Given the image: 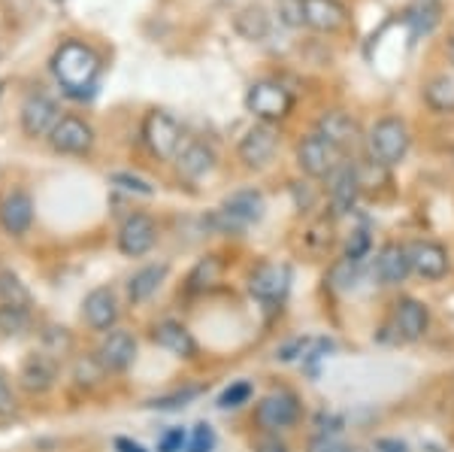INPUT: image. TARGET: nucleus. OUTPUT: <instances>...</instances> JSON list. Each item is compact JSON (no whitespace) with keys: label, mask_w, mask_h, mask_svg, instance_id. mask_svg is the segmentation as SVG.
I'll list each match as a JSON object with an SVG mask.
<instances>
[{"label":"nucleus","mask_w":454,"mask_h":452,"mask_svg":"<svg viewBox=\"0 0 454 452\" xmlns=\"http://www.w3.org/2000/svg\"><path fill=\"white\" fill-rule=\"evenodd\" d=\"M100 70H104V61L94 52L88 43L79 40H67L55 49L52 55V73L61 83V89L76 100L91 98L94 89H98Z\"/></svg>","instance_id":"1"},{"label":"nucleus","mask_w":454,"mask_h":452,"mask_svg":"<svg viewBox=\"0 0 454 452\" xmlns=\"http://www.w3.org/2000/svg\"><path fill=\"white\" fill-rule=\"evenodd\" d=\"M261 216L263 194L254 188H243V192H233L231 198H224L222 207L207 216V228H212L215 234H239L248 225L261 222Z\"/></svg>","instance_id":"2"},{"label":"nucleus","mask_w":454,"mask_h":452,"mask_svg":"<svg viewBox=\"0 0 454 452\" xmlns=\"http://www.w3.org/2000/svg\"><path fill=\"white\" fill-rule=\"evenodd\" d=\"M367 146H370L372 162H379L382 167H394L406 158L409 146H412V134H409V125L403 119L385 115V119H379L376 125L370 128Z\"/></svg>","instance_id":"3"},{"label":"nucleus","mask_w":454,"mask_h":452,"mask_svg":"<svg viewBox=\"0 0 454 452\" xmlns=\"http://www.w3.org/2000/svg\"><path fill=\"white\" fill-rule=\"evenodd\" d=\"M246 109L254 119L273 125V122H282L291 115V109H294V94L285 89L279 79H258L246 94Z\"/></svg>","instance_id":"4"},{"label":"nucleus","mask_w":454,"mask_h":452,"mask_svg":"<svg viewBox=\"0 0 454 452\" xmlns=\"http://www.w3.org/2000/svg\"><path fill=\"white\" fill-rule=\"evenodd\" d=\"M143 143L149 146V152L160 162H170L179 155L182 149V128L164 109H152L143 119Z\"/></svg>","instance_id":"5"},{"label":"nucleus","mask_w":454,"mask_h":452,"mask_svg":"<svg viewBox=\"0 0 454 452\" xmlns=\"http://www.w3.org/2000/svg\"><path fill=\"white\" fill-rule=\"evenodd\" d=\"M254 419L261 428H267L270 434H279L285 428L297 425L300 419V398L288 389H276L270 395H263L254 407Z\"/></svg>","instance_id":"6"},{"label":"nucleus","mask_w":454,"mask_h":452,"mask_svg":"<svg viewBox=\"0 0 454 452\" xmlns=\"http://www.w3.org/2000/svg\"><path fill=\"white\" fill-rule=\"evenodd\" d=\"M297 164L306 177L327 179L342 164V152L325 140L321 134H309L297 143Z\"/></svg>","instance_id":"7"},{"label":"nucleus","mask_w":454,"mask_h":452,"mask_svg":"<svg viewBox=\"0 0 454 452\" xmlns=\"http://www.w3.org/2000/svg\"><path fill=\"white\" fill-rule=\"evenodd\" d=\"M361 177H357V167L342 162L336 170L327 177V201H331V213L333 218L348 216L351 210L357 207V198H361Z\"/></svg>","instance_id":"8"},{"label":"nucleus","mask_w":454,"mask_h":452,"mask_svg":"<svg viewBox=\"0 0 454 452\" xmlns=\"http://www.w3.org/2000/svg\"><path fill=\"white\" fill-rule=\"evenodd\" d=\"M58 122H61V109L52 98L40 91L27 94L25 104H21V131L27 137H49Z\"/></svg>","instance_id":"9"},{"label":"nucleus","mask_w":454,"mask_h":452,"mask_svg":"<svg viewBox=\"0 0 454 452\" xmlns=\"http://www.w3.org/2000/svg\"><path fill=\"white\" fill-rule=\"evenodd\" d=\"M276 149H279V131L267 125V122L252 125L239 140V158H243L246 167H267L273 162Z\"/></svg>","instance_id":"10"},{"label":"nucleus","mask_w":454,"mask_h":452,"mask_svg":"<svg viewBox=\"0 0 454 452\" xmlns=\"http://www.w3.org/2000/svg\"><path fill=\"white\" fill-rule=\"evenodd\" d=\"M49 140H52L55 152H64V155H85L94 146V131L85 119H79V115H61V122H58L55 131L49 134Z\"/></svg>","instance_id":"11"},{"label":"nucleus","mask_w":454,"mask_h":452,"mask_svg":"<svg viewBox=\"0 0 454 452\" xmlns=\"http://www.w3.org/2000/svg\"><path fill=\"white\" fill-rule=\"evenodd\" d=\"M291 289L288 265H261L248 276V291L263 304H282Z\"/></svg>","instance_id":"12"},{"label":"nucleus","mask_w":454,"mask_h":452,"mask_svg":"<svg viewBox=\"0 0 454 452\" xmlns=\"http://www.w3.org/2000/svg\"><path fill=\"white\" fill-rule=\"evenodd\" d=\"M409 261H412V274H419L421 280H442L451 267L449 250L436 240H415L406 246Z\"/></svg>","instance_id":"13"},{"label":"nucleus","mask_w":454,"mask_h":452,"mask_svg":"<svg viewBox=\"0 0 454 452\" xmlns=\"http://www.w3.org/2000/svg\"><path fill=\"white\" fill-rule=\"evenodd\" d=\"M155 240H158V225L145 213L128 216L119 228V250H121V255H128V258H140V255H145L152 246H155Z\"/></svg>","instance_id":"14"},{"label":"nucleus","mask_w":454,"mask_h":452,"mask_svg":"<svg viewBox=\"0 0 454 452\" xmlns=\"http://www.w3.org/2000/svg\"><path fill=\"white\" fill-rule=\"evenodd\" d=\"M98 361L104 364V370H128L137 359V340L130 331H121V328H113V331L104 334L98 346Z\"/></svg>","instance_id":"15"},{"label":"nucleus","mask_w":454,"mask_h":452,"mask_svg":"<svg viewBox=\"0 0 454 452\" xmlns=\"http://www.w3.org/2000/svg\"><path fill=\"white\" fill-rule=\"evenodd\" d=\"M430 328V310L424 307L419 297H400L394 304V331H397L400 340H421Z\"/></svg>","instance_id":"16"},{"label":"nucleus","mask_w":454,"mask_h":452,"mask_svg":"<svg viewBox=\"0 0 454 452\" xmlns=\"http://www.w3.org/2000/svg\"><path fill=\"white\" fill-rule=\"evenodd\" d=\"M315 134H321L340 152H348L361 143V128H357V122L351 119L348 113H342V109H331V113L321 115L318 125H315Z\"/></svg>","instance_id":"17"},{"label":"nucleus","mask_w":454,"mask_h":452,"mask_svg":"<svg viewBox=\"0 0 454 452\" xmlns=\"http://www.w3.org/2000/svg\"><path fill=\"white\" fill-rule=\"evenodd\" d=\"M82 316L94 331H113V325L119 322V297H115V291L106 286L88 291L82 301Z\"/></svg>","instance_id":"18"},{"label":"nucleus","mask_w":454,"mask_h":452,"mask_svg":"<svg viewBox=\"0 0 454 452\" xmlns=\"http://www.w3.org/2000/svg\"><path fill=\"white\" fill-rule=\"evenodd\" d=\"M300 12H303L306 25L321 34L340 31V28L348 21V10L340 4V0H300Z\"/></svg>","instance_id":"19"},{"label":"nucleus","mask_w":454,"mask_h":452,"mask_svg":"<svg viewBox=\"0 0 454 452\" xmlns=\"http://www.w3.org/2000/svg\"><path fill=\"white\" fill-rule=\"evenodd\" d=\"M34 222V201L25 192H10L0 201V228L12 237H21Z\"/></svg>","instance_id":"20"},{"label":"nucleus","mask_w":454,"mask_h":452,"mask_svg":"<svg viewBox=\"0 0 454 452\" xmlns=\"http://www.w3.org/2000/svg\"><path fill=\"white\" fill-rule=\"evenodd\" d=\"M412 274V261L409 250L400 243H385L376 255V276L382 286H400L406 276Z\"/></svg>","instance_id":"21"},{"label":"nucleus","mask_w":454,"mask_h":452,"mask_svg":"<svg viewBox=\"0 0 454 452\" xmlns=\"http://www.w3.org/2000/svg\"><path fill=\"white\" fill-rule=\"evenodd\" d=\"M152 340H155L160 349H167L170 355H176V359H194V355H197L194 334L188 331L182 322H173V319L158 322L155 331H152Z\"/></svg>","instance_id":"22"},{"label":"nucleus","mask_w":454,"mask_h":452,"mask_svg":"<svg viewBox=\"0 0 454 452\" xmlns=\"http://www.w3.org/2000/svg\"><path fill=\"white\" fill-rule=\"evenodd\" d=\"M215 162H218L215 149L207 143H200V140L185 143L179 149V155H176V167H179V173L188 179H203L207 173L215 170Z\"/></svg>","instance_id":"23"},{"label":"nucleus","mask_w":454,"mask_h":452,"mask_svg":"<svg viewBox=\"0 0 454 452\" xmlns=\"http://www.w3.org/2000/svg\"><path fill=\"white\" fill-rule=\"evenodd\" d=\"M55 380H58V364L46 353L27 355L25 364H21V385L27 392H46L52 389Z\"/></svg>","instance_id":"24"},{"label":"nucleus","mask_w":454,"mask_h":452,"mask_svg":"<svg viewBox=\"0 0 454 452\" xmlns=\"http://www.w3.org/2000/svg\"><path fill=\"white\" fill-rule=\"evenodd\" d=\"M167 274H170V267H167V265H145V267H140V271L128 280V297L134 304L149 301V297L155 295L160 286H164Z\"/></svg>","instance_id":"25"},{"label":"nucleus","mask_w":454,"mask_h":452,"mask_svg":"<svg viewBox=\"0 0 454 452\" xmlns=\"http://www.w3.org/2000/svg\"><path fill=\"white\" fill-rule=\"evenodd\" d=\"M233 28H237L239 36H246V40L258 43L263 36L270 34V16L267 10H263L261 4H248L243 10L233 16Z\"/></svg>","instance_id":"26"},{"label":"nucleus","mask_w":454,"mask_h":452,"mask_svg":"<svg viewBox=\"0 0 454 452\" xmlns=\"http://www.w3.org/2000/svg\"><path fill=\"white\" fill-rule=\"evenodd\" d=\"M424 104L434 113H454V76L439 73V76L427 79L424 85Z\"/></svg>","instance_id":"27"},{"label":"nucleus","mask_w":454,"mask_h":452,"mask_svg":"<svg viewBox=\"0 0 454 452\" xmlns=\"http://www.w3.org/2000/svg\"><path fill=\"white\" fill-rule=\"evenodd\" d=\"M218 280H222V261H218V255H207L188 274V291H207Z\"/></svg>","instance_id":"28"},{"label":"nucleus","mask_w":454,"mask_h":452,"mask_svg":"<svg viewBox=\"0 0 454 452\" xmlns=\"http://www.w3.org/2000/svg\"><path fill=\"white\" fill-rule=\"evenodd\" d=\"M0 301L6 307H31V291L12 271H0Z\"/></svg>","instance_id":"29"},{"label":"nucleus","mask_w":454,"mask_h":452,"mask_svg":"<svg viewBox=\"0 0 454 452\" xmlns=\"http://www.w3.org/2000/svg\"><path fill=\"white\" fill-rule=\"evenodd\" d=\"M252 395H254V389H252V383H248V380L231 383L222 392V395H218V407H222V410H237V407L248 404V400H252Z\"/></svg>","instance_id":"30"},{"label":"nucleus","mask_w":454,"mask_h":452,"mask_svg":"<svg viewBox=\"0 0 454 452\" xmlns=\"http://www.w3.org/2000/svg\"><path fill=\"white\" fill-rule=\"evenodd\" d=\"M31 322V313L27 307H0V331L4 334H21Z\"/></svg>","instance_id":"31"},{"label":"nucleus","mask_w":454,"mask_h":452,"mask_svg":"<svg viewBox=\"0 0 454 452\" xmlns=\"http://www.w3.org/2000/svg\"><path fill=\"white\" fill-rule=\"evenodd\" d=\"M200 395V389L197 385H188V389H179L173 392V395H160V398H152L149 407H155V410H176V407H185L192 404V400Z\"/></svg>","instance_id":"32"},{"label":"nucleus","mask_w":454,"mask_h":452,"mask_svg":"<svg viewBox=\"0 0 454 452\" xmlns=\"http://www.w3.org/2000/svg\"><path fill=\"white\" fill-rule=\"evenodd\" d=\"M436 19H439V6L434 4V0H424V4L419 6V10H412L409 12V21L415 25V34H427V31H434V25H436Z\"/></svg>","instance_id":"33"},{"label":"nucleus","mask_w":454,"mask_h":452,"mask_svg":"<svg viewBox=\"0 0 454 452\" xmlns=\"http://www.w3.org/2000/svg\"><path fill=\"white\" fill-rule=\"evenodd\" d=\"M357 265L361 261H351V258H340L336 265L331 267V282L333 289H351L357 280Z\"/></svg>","instance_id":"34"},{"label":"nucleus","mask_w":454,"mask_h":452,"mask_svg":"<svg viewBox=\"0 0 454 452\" xmlns=\"http://www.w3.org/2000/svg\"><path fill=\"white\" fill-rule=\"evenodd\" d=\"M109 182H113V186H119V188H124V192L143 194V198L155 194V186H152L149 179H143V177H134V173H113Z\"/></svg>","instance_id":"35"},{"label":"nucleus","mask_w":454,"mask_h":452,"mask_svg":"<svg viewBox=\"0 0 454 452\" xmlns=\"http://www.w3.org/2000/svg\"><path fill=\"white\" fill-rule=\"evenodd\" d=\"M215 449V432L207 422H197L192 437H188V452H212Z\"/></svg>","instance_id":"36"},{"label":"nucleus","mask_w":454,"mask_h":452,"mask_svg":"<svg viewBox=\"0 0 454 452\" xmlns=\"http://www.w3.org/2000/svg\"><path fill=\"white\" fill-rule=\"evenodd\" d=\"M367 252H370V231L367 228H357L355 234L348 237V243H346V258L364 261V258H367Z\"/></svg>","instance_id":"37"},{"label":"nucleus","mask_w":454,"mask_h":452,"mask_svg":"<svg viewBox=\"0 0 454 452\" xmlns=\"http://www.w3.org/2000/svg\"><path fill=\"white\" fill-rule=\"evenodd\" d=\"M315 340L309 337H297V340H288L285 346H279V353H276V359L279 361H297V359H306V353L312 349Z\"/></svg>","instance_id":"38"},{"label":"nucleus","mask_w":454,"mask_h":452,"mask_svg":"<svg viewBox=\"0 0 454 452\" xmlns=\"http://www.w3.org/2000/svg\"><path fill=\"white\" fill-rule=\"evenodd\" d=\"M309 452H355L348 443H342L336 434H318L309 440Z\"/></svg>","instance_id":"39"},{"label":"nucleus","mask_w":454,"mask_h":452,"mask_svg":"<svg viewBox=\"0 0 454 452\" xmlns=\"http://www.w3.org/2000/svg\"><path fill=\"white\" fill-rule=\"evenodd\" d=\"M182 449H188L185 428H170V432L160 437V443H158V452H182Z\"/></svg>","instance_id":"40"},{"label":"nucleus","mask_w":454,"mask_h":452,"mask_svg":"<svg viewBox=\"0 0 454 452\" xmlns=\"http://www.w3.org/2000/svg\"><path fill=\"white\" fill-rule=\"evenodd\" d=\"M16 410V398H12V385L6 374H0V416H10Z\"/></svg>","instance_id":"41"},{"label":"nucleus","mask_w":454,"mask_h":452,"mask_svg":"<svg viewBox=\"0 0 454 452\" xmlns=\"http://www.w3.org/2000/svg\"><path fill=\"white\" fill-rule=\"evenodd\" d=\"M254 452H288V443H285L279 434H267L254 443Z\"/></svg>","instance_id":"42"},{"label":"nucleus","mask_w":454,"mask_h":452,"mask_svg":"<svg viewBox=\"0 0 454 452\" xmlns=\"http://www.w3.org/2000/svg\"><path fill=\"white\" fill-rule=\"evenodd\" d=\"M315 425H318V434H336L342 425L340 416H327V413H321L318 419H315Z\"/></svg>","instance_id":"43"},{"label":"nucleus","mask_w":454,"mask_h":452,"mask_svg":"<svg viewBox=\"0 0 454 452\" xmlns=\"http://www.w3.org/2000/svg\"><path fill=\"white\" fill-rule=\"evenodd\" d=\"M376 449H379V452H406V443L391 440V437H382V440L376 443Z\"/></svg>","instance_id":"44"},{"label":"nucleus","mask_w":454,"mask_h":452,"mask_svg":"<svg viewBox=\"0 0 454 452\" xmlns=\"http://www.w3.org/2000/svg\"><path fill=\"white\" fill-rule=\"evenodd\" d=\"M115 449H119V452H145L140 443L128 440V437H119V440H115Z\"/></svg>","instance_id":"45"},{"label":"nucleus","mask_w":454,"mask_h":452,"mask_svg":"<svg viewBox=\"0 0 454 452\" xmlns=\"http://www.w3.org/2000/svg\"><path fill=\"white\" fill-rule=\"evenodd\" d=\"M449 55L454 58V36H451V40H449Z\"/></svg>","instance_id":"46"}]
</instances>
